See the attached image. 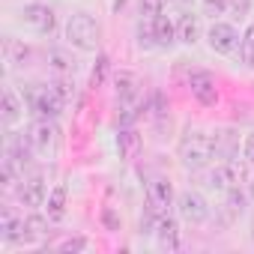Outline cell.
Returning a JSON list of instances; mask_svg holds the SVG:
<instances>
[{"label": "cell", "mask_w": 254, "mask_h": 254, "mask_svg": "<svg viewBox=\"0 0 254 254\" xmlns=\"http://www.w3.org/2000/svg\"><path fill=\"white\" fill-rule=\"evenodd\" d=\"M189 90H191V96H194L200 105H206V108H212V105L218 102V87H215V78H212L209 72H194V75L189 78Z\"/></svg>", "instance_id": "cell-11"}, {"label": "cell", "mask_w": 254, "mask_h": 254, "mask_svg": "<svg viewBox=\"0 0 254 254\" xmlns=\"http://www.w3.org/2000/svg\"><path fill=\"white\" fill-rule=\"evenodd\" d=\"M66 42L78 51H96L99 45V24L87 12H75L66 21Z\"/></svg>", "instance_id": "cell-3"}, {"label": "cell", "mask_w": 254, "mask_h": 254, "mask_svg": "<svg viewBox=\"0 0 254 254\" xmlns=\"http://www.w3.org/2000/svg\"><path fill=\"white\" fill-rule=\"evenodd\" d=\"M21 96H24V102H27V108H30L33 114L48 117V120H54V117L63 111V105H66V99H63L51 84H27Z\"/></svg>", "instance_id": "cell-2"}, {"label": "cell", "mask_w": 254, "mask_h": 254, "mask_svg": "<svg viewBox=\"0 0 254 254\" xmlns=\"http://www.w3.org/2000/svg\"><path fill=\"white\" fill-rule=\"evenodd\" d=\"M153 36H156V45L159 48H171L177 42V24L168 15H156L153 18Z\"/></svg>", "instance_id": "cell-16"}, {"label": "cell", "mask_w": 254, "mask_h": 254, "mask_svg": "<svg viewBox=\"0 0 254 254\" xmlns=\"http://www.w3.org/2000/svg\"><path fill=\"white\" fill-rule=\"evenodd\" d=\"M227 209L233 212V215H239L242 209H245V197H242V191L233 186V189H227Z\"/></svg>", "instance_id": "cell-24"}, {"label": "cell", "mask_w": 254, "mask_h": 254, "mask_svg": "<svg viewBox=\"0 0 254 254\" xmlns=\"http://www.w3.org/2000/svg\"><path fill=\"white\" fill-rule=\"evenodd\" d=\"M177 209H180L183 221H189V224H203V221L209 218V206H206L203 194H197V191H191V189L177 197Z\"/></svg>", "instance_id": "cell-7"}, {"label": "cell", "mask_w": 254, "mask_h": 254, "mask_svg": "<svg viewBox=\"0 0 254 254\" xmlns=\"http://www.w3.org/2000/svg\"><path fill=\"white\" fill-rule=\"evenodd\" d=\"M84 248H87V239H84V236H75V239L60 242V251H63V254H69V251H84Z\"/></svg>", "instance_id": "cell-28"}, {"label": "cell", "mask_w": 254, "mask_h": 254, "mask_svg": "<svg viewBox=\"0 0 254 254\" xmlns=\"http://www.w3.org/2000/svg\"><path fill=\"white\" fill-rule=\"evenodd\" d=\"M174 3H177V6H180L183 12H191V9H194V3H197V0H174Z\"/></svg>", "instance_id": "cell-31"}, {"label": "cell", "mask_w": 254, "mask_h": 254, "mask_svg": "<svg viewBox=\"0 0 254 254\" xmlns=\"http://www.w3.org/2000/svg\"><path fill=\"white\" fill-rule=\"evenodd\" d=\"M242 156H245V162L254 165V132L245 135V141H242Z\"/></svg>", "instance_id": "cell-30"}, {"label": "cell", "mask_w": 254, "mask_h": 254, "mask_svg": "<svg viewBox=\"0 0 254 254\" xmlns=\"http://www.w3.org/2000/svg\"><path fill=\"white\" fill-rule=\"evenodd\" d=\"M239 54H242V63L245 66H254V24L245 27L242 42H239Z\"/></svg>", "instance_id": "cell-22"}, {"label": "cell", "mask_w": 254, "mask_h": 254, "mask_svg": "<svg viewBox=\"0 0 254 254\" xmlns=\"http://www.w3.org/2000/svg\"><path fill=\"white\" fill-rule=\"evenodd\" d=\"M45 212H48L51 221H63V218H66V186H54V189L48 191Z\"/></svg>", "instance_id": "cell-18"}, {"label": "cell", "mask_w": 254, "mask_h": 254, "mask_svg": "<svg viewBox=\"0 0 254 254\" xmlns=\"http://www.w3.org/2000/svg\"><path fill=\"white\" fill-rule=\"evenodd\" d=\"M242 180H245V165H239V162H233V159L215 165V168L209 171V177H206V183H209L215 191H227V189L239 186Z\"/></svg>", "instance_id": "cell-5"}, {"label": "cell", "mask_w": 254, "mask_h": 254, "mask_svg": "<svg viewBox=\"0 0 254 254\" xmlns=\"http://www.w3.org/2000/svg\"><path fill=\"white\" fill-rule=\"evenodd\" d=\"M248 194H251V200H254V177H251V183H248Z\"/></svg>", "instance_id": "cell-32"}, {"label": "cell", "mask_w": 254, "mask_h": 254, "mask_svg": "<svg viewBox=\"0 0 254 254\" xmlns=\"http://www.w3.org/2000/svg\"><path fill=\"white\" fill-rule=\"evenodd\" d=\"M57 126L48 120V117H39L33 126H30V132H27V141L33 144V150H39V153H48V150H54V144H57Z\"/></svg>", "instance_id": "cell-9"}, {"label": "cell", "mask_w": 254, "mask_h": 254, "mask_svg": "<svg viewBox=\"0 0 254 254\" xmlns=\"http://www.w3.org/2000/svg\"><path fill=\"white\" fill-rule=\"evenodd\" d=\"M24 96H18L12 87H6L3 90V108H0V111H3V123L6 126H12V123H18V117L24 114Z\"/></svg>", "instance_id": "cell-15"}, {"label": "cell", "mask_w": 254, "mask_h": 254, "mask_svg": "<svg viewBox=\"0 0 254 254\" xmlns=\"http://www.w3.org/2000/svg\"><path fill=\"white\" fill-rule=\"evenodd\" d=\"M218 156L215 150V138L200 132V129H191L183 135L180 141V162L189 168V171H200L206 165H212V159Z\"/></svg>", "instance_id": "cell-1"}, {"label": "cell", "mask_w": 254, "mask_h": 254, "mask_svg": "<svg viewBox=\"0 0 254 254\" xmlns=\"http://www.w3.org/2000/svg\"><path fill=\"white\" fill-rule=\"evenodd\" d=\"M138 75L135 72H129V69H123V72H117L114 75V90H117V99L120 102H132L135 96H138Z\"/></svg>", "instance_id": "cell-14"}, {"label": "cell", "mask_w": 254, "mask_h": 254, "mask_svg": "<svg viewBox=\"0 0 254 254\" xmlns=\"http://www.w3.org/2000/svg\"><path fill=\"white\" fill-rule=\"evenodd\" d=\"M203 9L206 15H224L230 9V0H203Z\"/></svg>", "instance_id": "cell-26"}, {"label": "cell", "mask_w": 254, "mask_h": 254, "mask_svg": "<svg viewBox=\"0 0 254 254\" xmlns=\"http://www.w3.org/2000/svg\"><path fill=\"white\" fill-rule=\"evenodd\" d=\"M27 57H30V48H27V45H21V42H15V39H6V60H9L12 66H24Z\"/></svg>", "instance_id": "cell-20"}, {"label": "cell", "mask_w": 254, "mask_h": 254, "mask_svg": "<svg viewBox=\"0 0 254 254\" xmlns=\"http://www.w3.org/2000/svg\"><path fill=\"white\" fill-rule=\"evenodd\" d=\"M239 42H242V36H239L236 27L227 24V21H212V27L206 30V45H209L215 54H233Z\"/></svg>", "instance_id": "cell-4"}, {"label": "cell", "mask_w": 254, "mask_h": 254, "mask_svg": "<svg viewBox=\"0 0 254 254\" xmlns=\"http://www.w3.org/2000/svg\"><path fill=\"white\" fill-rule=\"evenodd\" d=\"M48 66H51L57 75H72V72H75V60H72L66 51H60V48H51V51H48Z\"/></svg>", "instance_id": "cell-19"}, {"label": "cell", "mask_w": 254, "mask_h": 254, "mask_svg": "<svg viewBox=\"0 0 254 254\" xmlns=\"http://www.w3.org/2000/svg\"><path fill=\"white\" fill-rule=\"evenodd\" d=\"M0 239L15 245V242H27V227H24V218H15L9 209H3L0 215Z\"/></svg>", "instance_id": "cell-12"}, {"label": "cell", "mask_w": 254, "mask_h": 254, "mask_svg": "<svg viewBox=\"0 0 254 254\" xmlns=\"http://www.w3.org/2000/svg\"><path fill=\"white\" fill-rule=\"evenodd\" d=\"M105 75H108V57L99 54V57H96V66H93V72H90V84H93V87H102V84H105Z\"/></svg>", "instance_id": "cell-23"}, {"label": "cell", "mask_w": 254, "mask_h": 254, "mask_svg": "<svg viewBox=\"0 0 254 254\" xmlns=\"http://www.w3.org/2000/svg\"><path fill=\"white\" fill-rule=\"evenodd\" d=\"M147 206L156 215H168V209L174 206V186H171V180L156 177V180L147 183Z\"/></svg>", "instance_id": "cell-6"}, {"label": "cell", "mask_w": 254, "mask_h": 254, "mask_svg": "<svg viewBox=\"0 0 254 254\" xmlns=\"http://www.w3.org/2000/svg\"><path fill=\"white\" fill-rule=\"evenodd\" d=\"M177 39H180L183 45H194V42L200 39V18L191 15V12H186V15L180 18V24H177Z\"/></svg>", "instance_id": "cell-17"}, {"label": "cell", "mask_w": 254, "mask_h": 254, "mask_svg": "<svg viewBox=\"0 0 254 254\" xmlns=\"http://www.w3.org/2000/svg\"><path fill=\"white\" fill-rule=\"evenodd\" d=\"M48 221L51 218H42V215H27L24 218V227H27V239H42L45 233H48Z\"/></svg>", "instance_id": "cell-21"}, {"label": "cell", "mask_w": 254, "mask_h": 254, "mask_svg": "<svg viewBox=\"0 0 254 254\" xmlns=\"http://www.w3.org/2000/svg\"><path fill=\"white\" fill-rule=\"evenodd\" d=\"M18 200H21L24 206H30V209L45 206V200H48V186H45V177H42V174H33V177L21 180V186H18Z\"/></svg>", "instance_id": "cell-8"}, {"label": "cell", "mask_w": 254, "mask_h": 254, "mask_svg": "<svg viewBox=\"0 0 254 254\" xmlns=\"http://www.w3.org/2000/svg\"><path fill=\"white\" fill-rule=\"evenodd\" d=\"M51 87H54V90H57V93H60V96H63V99H69V96H72V93H75V90H72V87H75V84H69V81H66V75H60V78H57V81H54V84H51Z\"/></svg>", "instance_id": "cell-29"}, {"label": "cell", "mask_w": 254, "mask_h": 254, "mask_svg": "<svg viewBox=\"0 0 254 254\" xmlns=\"http://www.w3.org/2000/svg\"><path fill=\"white\" fill-rule=\"evenodd\" d=\"M153 233H156V239H159L162 248H171V251L180 248V224H177L171 215H159Z\"/></svg>", "instance_id": "cell-13"}, {"label": "cell", "mask_w": 254, "mask_h": 254, "mask_svg": "<svg viewBox=\"0 0 254 254\" xmlns=\"http://www.w3.org/2000/svg\"><path fill=\"white\" fill-rule=\"evenodd\" d=\"M138 3H141V12H144L147 18H156V15L165 12V3H168V0H138Z\"/></svg>", "instance_id": "cell-25"}, {"label": "cell", "mask_w": 254, "mask_h": 254, "mask_svg": "<svg viewBox=\"0 0 254 254\" xmlns=\"http://www.w3.org/2000/svg\"><path fill=\"white\" fill-rule=\"evenodd\" d=\"M102 224H105V230H120V218H117V212L111 206L102 209Z\"/></svg>", "instance_id": "cell-27"}, {"label": "cell", "mask_w": 254, "mask_h": 254, "mask_svg": "<svg viewBox=\"0 0 254 254\" xmlns=\"http://www.w3.org/2000/svg\"><path fill=\"white\" fill-rule=\"evenodd\" d=\"M21 18H24V24H27L33 33H51L54 24H57L54 12H51L45 3H27V6L21 9Z\"/></svg>", "instance_id": "cell-10"}]
</instances>
